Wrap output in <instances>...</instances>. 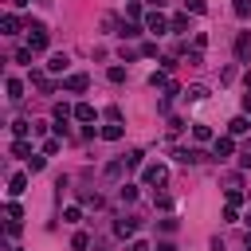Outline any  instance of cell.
Segmentation results:
<instances>
[{
	"label": "cell",
	"mask_w": 251,
	"mask_h": 251,
	"mask_svg": "<svg viewBox=\"0 0 251 251\" xmlns=\"http://www.w3.org/2000/svg\"><path fill=\"white\" fill-rule=\"evenodd\" d=\"M47 43H51V35H47V24H27V47L31 51H47Z\"/></svg>",
	"instance_id": "obj_1"
},
{
	"label": "cell",
	"mask_w": 251,
	"mask_h": 251,
	"mask_svg": "<svg viewBox=\"0 0 251 251\" xmlns=\"http://www.w3.org/2000/svg\"><path fill=\"white\" fill-rule=\"evenodd\" d=\"M145 31H153V35H169V31H173V24H169V20L153 8V12L145 16Z\"/></svg>",
	"instance_id": "obj_2"
},
{
	"label": "cell",
	"mask_w": 251,
	"mask_h": 251,
	"mask_svg": "<svg viewBox=\"0 0 251 251\" xmlns=\"http://www.w3.org/2000/svg\"><path fill=\"white\" fill-rule=\"evenodd\" d=\"M86 86H90V75H82V71H75V75L63 78V90H71V94H82Z\"/></svg>",
	"instance_id": "obj_3"
},
{
	"label": "cell",
	"mask_w": 251,
	"mask_h": 251,
	"mask_svg": "<svg viewBox=\"0 0 251 251\" xmlns=\"http://www.w3.org/2000/svg\"><path fill=\"white\" fill-rule=\"evenodd\" d=\"M165 176H169V169H165V165H145V173H141V180H145V184H165Z\"/></svg>",
	"instance_id": "obj_4"
},
{
	"label": "cell",
	"mask_w": 251,
	"mask_h": 251,
	"mask_svg": "<svg viewBox=\"0 0 251 251\" xmlns=\"http://www.w3.org/2000/svg\"><path fill=\"white\" fill-rule=\"evenodd\" d=\"M67 67H71V59H67V51H55V55L47 59V71H51V75H63Z\"/></svg>",
	"instance_id": "obj_5"
},
{
	"label": "cell",
	"mask_w": 251,
	"mask_h": 251,
	"mask_svg": "<svg viewBox=\"0 0 251 251\" xmlns=\"http://www.w3.org/2000/svg\"><path fill=\"white\" fill-rule=\"evenodd\" d=\"M212 153H216V157H231V153H235L231 133H227V137H216V141H212Z\"/></svg>",
	"instance_id": "obj_6"
},
{
	"label": "cell",
	"mask_w": 251,
	"mask_h": 251,
	"mask_svg": "<svg viewBox=\"0 0 251 251\" xmlns=\"http://www.w3.org/2000/svg\"><path fill=\"white\" fill-rule=\"evenodd\" d=\"M133 231H137V220H133V216H126V220L114 224V235H122V239H129Z\"/></svg>",
	"instance_id": "obj_7"
},
{
	"label": "cell",
	"mask_w": 251,
	"mask_h": 251,
	"mask_svg": "<svg viewBox=\"0 0 251 251\" xmlns=\"http://www.w3.org/2000/svg\"><path fill=\"white\" fill-rule=\"evenodd\" d=\"M251 55V31H239L235 35V59H247Z\"/></svg>",
	"instance_id": "obj_8"
},
{
	"label": "cell",
	"mask_w": 251,
	"mask_h": 251,
	"mask_svg": "<svg viewBox=\"0 0 251 251\" xmlns=\"http://www.w3.org/2000/svg\"><path fill=\"white\" fill-rule=\"evenodd\" d=\"M20 192H27V173H16L8 180V196H20Z\"/></svg>",
	"instance_id": "obj_9"
},
{
	"label": "cell",
	"mask_w": 251,
	"mask_h": 251,
	"mask_svg": "<svg viewBox=\"0 0 251 251\" xmlns=\"http://www.w3.org/2000/svg\"><path fill=\"white\" fill-rule=\"evenodd\" d=\"M0 27H4V35H20V20H16V12H4Z\"/></svg>",
	"instance_id": "obj_10"
},
{
	"label": "cell",
	"mask_w": 251,
	"mask_h": 251,
	"mask_svg": "<svg viewBox=\"0 0 251 251\" xmlns=\"http://www.w3.org/2000/svg\"><path fill=\"white\" fill-rule=\"evenodd\" d=\"M247 129H251V122H247V118H243V114H239V118H231V122H227V133H231V137H239V133H247Z\"/></svg>",
	"instance_id": "obj_11"
},
{
	"label": "cell",
	"mask_w": 251,
	"mask_h": 251,
	"mask_svg": "<svg viewBox=\"0 0 251 251\" xmlns=\"http://www.w3.org/2000/svg\"><path fill=\"white\" fill-rule=\"evenodd\" d=\"M176 161L180 165H196V161H204V153L200 149H176Z\"/></svg>",
	"instance_id": "obj_12"
},
{
	"label": "cell",
	"mask_w": 251,
	"mask_h": 251,
	"mask_svg": "<svg viewBox=\"0 0 251 251\" xmlns=\"http://www.w3.org/2000/svg\"><path fill=\"white\" fill-rule=\"evenodd\" d=\"M4 86H8V102H20V98H24V82H20V78H8Z\"/></svg>",
	"instance_id": "obj_13"
},
{
	"label": "cell",
	"mask_w": 251,
	"mask_h": 251,
	"mask_svg": "<svg viewBox=\"0 0 251 251\" xmlns=\"http://www.w3.org/2000/svg\"><path fill=\"white\" fill-rule=\"evenodd\" d=\"M126 169H129V165H126V157H122V161H110V165H106V180H118Z\"/></svg>",
	"instance_id": "obj_14"
},
{
	"label": "cell",
	"mask_w": 251,
	"mask_h": 251,
	"mask_svg": "<svg viewBox=\"0 0 251 251\" xmlns=\"http://www.w3.org/2000/svg\"><path fill=\"white\" fill-rule=\"evenodd\" d=\"M184 98H188V102H204V98H208V86H200V82H196V86H188V90H184Z\"/></svg>",
	"instance_id": "obj_15"
},
{
	"label": "cell",
	"mask_w": 251,
	"mask_h": 251,
	"mask_svg": "<svg viewBox=\"0 0 251 251\" xmlns=\"http://www.w3.org/2000/svg\"><path fill=\"white\" fill-rule=\"evenodd\" d=\"M75 118H78V122H94V106H90V102H78V106H75Z\"/></svg>",
	"instance_id": "obj_16"
},
{
	"label": "cell",
	"mask_w": 251,
	"mask_h": 251,
	"mask_svg": "<svg viewBox=\"0 0 251 251\" xmlns=\"http://www.w3.org/2000/svg\"><path fill=\"white\" fill-rule=\"evenodd\" d=\"M122 133H126V129H122V122H110V126H102V137H106V141H118Z\"/></svg>",
	"instance_id": "obj_17"
},
{
	"label": "cell",
	"mask_w": 251,
	"mask_h": 251,
	"mask_svg": "<svg viewBox=\"0 0 251 251\" xmlns=\"http://www.w3.org/2000/svg\"><path fill=\"white\" fill-rule=\"evenodd\" d=\"M149 86H153V90H157V86L165 90V86H169V71H153V75H149Z\"/></svg>",
	"instance_id": "obj_18"
},
{
	"label": "cell",
	"mask_w": 251,
	"mask_h": 251,
	"mask_svg": "<svg viewBox=\"0 0 251 251\" xmlns=\"http://www.w3.org/2000/svg\"><path fill=\"white\" fill-rule=\"evenodd\" d=\"M43 165H47V153H31V157H27V169H31V173H43Z\"/></svg>",
	"instance_id": "obj_19"
},
{
	"label": "cell",
	"mask_w": 251,
	"mask_h": 251,
	"mask_svg": "<svg viewBox=\"0 0 251 251\" xmlns=\"http://www.w3.org/2000/svg\"><path fill=\"white\" fill-rule=\"evenodd\" d=\"M231 12H235L239 20H251V0H235V4H231Z\"/></svg>",
	"instance_id": "obj_20"
},
{
	"label": "cell",
	"mask_w": 251,
	"mask_h": 251,
	"mask_svg": "<svg viewBox=\"0 0 251 251\" xmlns=\"http://www.w3.org/2000/svg\"><path fill=\"white\" fill-rule=\"evenodd\" d=\"M12 153H16V157H31V145H27L24 137H16V141H12Z\"/></svg>",
	"instance_id": "obj_21"
},
{
	"label": "cell",
	"mask_w": 251,
	"mask_h": 251,
	"mask_svg": "<svg viewBox=\"0 0 251 251\" xmlns=\"http://www.w3.org/2000/svg\"><path fill=\"white\" fill-rule=\"evenodd\" d=\"M118 196H122V204H133V200H137V184H122Z\"/></svg>",
	"instance_id": "obj_22"
},
{
	"label": "cell",
	"mask_w": 251,
	"mask_h": 251,
	"mask_svg": "<svg viewBox=\"0 0 251 251\" xmlns=\"http://www.w3.org/2000/svg\"><path fill=\"white\" fill-rule=\"evenodd\" d=\"M71 247H75V251H86V247H90V235H86V231H75Z\"/></svg>",
	"instance_id": "obj_23"
},
{
	"label": "cell",
	"mask_w": 251,
	"mask_h": 251,
	"mask_svg": "<svg viewBox=\"0 0 251 251\" xmlns=\"http://www.w3.org/2000/svg\"><path fill=\"white\" fill-rule=\"evenodd\" d=\"M118 35H122V39H133V35H141V27H137V24H129V20H126V24H122V31H118Z\"/></svg>",
	"instance_id": "obj_24"
},
{
	"label": "cell",
	"mask_w": 251,
	"mask_h": 251,
	"mask_svg": "<svg viewBox=\"0 0 251 251\" xmlns=\"http://www.w3.org/2000/svg\"><path fill=\"white\" fill-rule=\"evenodd\" d=\"M71 114H75V110H71V106H67V102H55V122H67V118H71Z\"/></svg>",
	"instance_id": "obj_25"
},
{
	"label": "cell",
	"mask_w": 251,
	"mask_h": 251,
	"mask_svg": "<svg viewBox=\"0 0 251 251\" xmlns=\"http://www.w3.org/2000/svg\"><path fill=\"white\" fill-rule=\"evenodd\" d=\"M12 133H16V137H27V133H31V122H24V118L12 122Z\"/></svg>",
	"instance_id": "obj_26"
},
{
	"label": "cell",
	"mask_w": 251,
	"mask_h": 251,
	"mask_svg": "<svg viewBox=\"0 0 251 251\" xmlns=\"http://www.w3.org/2000/svg\"><path fill=\"white\" fill-rule=\"evenodd\" d=\"M192 137H196V141H216V137H212V129H208V126H192Z\"/></svg>",
	"instance_id": "obj_27"
},
{
	"label": "cell",
	"mask_w": 251,
	"mask_h": 251,
	"mask_svg": "<svg viewBox=\"0 0 251 251\" xmlns=\"http://www.w3.org/2000/svg\"><path fill=\"white\" fill-rule=\"evenodd\" d=\"M184 8H188L192 16H204V12H208V4H204V0H184Z\"/></svg>",
	"instance_id": "obj_28"
},
{
	"label": "cell",
	"mask_w": 251,
	"mask_h": 251,
	"mask_svg": "<svg viewBox=\"0 0 251 251\" xmlns=\"http://www.w3.org/2000/svg\"><path fill=\"white\" fill-rule=\"evenodd\" d=\"M59 145H63V137H47V141H43V153L51 157V153H59Z\"/></svg>",
	"instance_id": "obj_29"
},
{
	"label": "cell",
	"mask_w": 251,
	"mask_h": 251,
	"mask_svg": "<svg viewBox=\"0 0 251 251\" xmlns=\"http://www.w3.org/2000/svg\"><path fill=\"white\" fill-rule=\"evenodd\" d=\"M169 24H173V31H188V16H173Z\"/></svg>",
	"instance_id": "obj_30"
},
{
	"label": "cell",
	"mask_w": 251,
	"mask_h": 251,
	"mask_svg": "<svg viewBox=\"0 0 251 251\" xmlns=\"http://www.w3.org/2000/svg\"><path fill=\"white\" fill-rule=\"evenodd\" d=\"M106 78H110V82H126V67H110Z\"/></svg>",
	"instance_id": "obj_31"
},
{
	"label": "cell",
	"mask_w": 251,
	"mask_h": 251,
	"mask_svg": "<svg viewBox=\"0 0 251 251\" xmlns=\"http://www.w3.org/2000/svg\"><path fill=\"white\" fill-rule=\"evenodd\" d=\"M126 165L137 169V165H141V149H129V153H126Z\"/></svg>",
	"instance_id": "obj_32"
},
{
	"label": "cell",
	"mask_w": 251,
	"mask_h": 251,
	"mask_svg": "<svg viewBox=\"0 0 251 251\" xmlns=\"http://www.w3.org/2000/svg\"><path fill=\"white\" fill-rule=\"evenodd\" d=\"M4 212H8V216H12V220H24V208H20V204H16V200H8V208H4Z\"/></svg>",
	"instance_id": "obj_33"
},
{
	"label": "cell",
	"mask_w": 251,
	"mask_h": 251,
	"mask_svg": "<svg viewBox=\"0 0 251 251\" xmlns=\"http://www.w3.org/2000/svg\"><path fill=\"white\" fill-rule=\"evenodd\" d=\"M63 220H67V224H78L82 212H78V208H63Z\"/></svg>",
	"instance_id": "obj_34"
},
{
	"label": "cell",
	"mask_w": 251,
	"mask_h": 251,
	"mask_svg": "<svg viewBox=\"0 0 251 251\" xmlns=\"http://www.w3.org/2000/svg\"><path fill=\"white\" fill-rule=\"evenodd\" d=\"M204 47H208V35H204V31H196V39H192V51H204Z\"/></svg>",
	"instance_id": "obj_35"
},
{
	"label": "cell",
	"mask_w": 251,
	"mask_h": 251,
	"mask_svg": "<svg viewBox=\"0 0 251 251\" xmlns=\"http://www.w3.org/2000/svg\"><path fill=\"white\" fill-rule=\"evenodd\" d=\"M224 220H227V224H235V220H239V208H235V204H227V208H224Z\"/></svg>",
	"instance_id": "obj_36"
},
{
	"label": "cell",
	"mask_w": 251,
	"mask_h": 251,
	"mask_svg": "<svg viewBox=\"0 0 251 251\" xmlns=\"http://www.w3.org/2000/svg\"><path fill=\"white\" fill-rule=\"evenodd\" d=\"M16 63H31V47H20L16 51Z\"/></svg>",
	"instance_id": "obj_37"
},
{
	"label": "cell",
	"mask_w": 251,
	"mask_h": 251,
	"mask_svg": "<svg viewBox=\"0 0 251 251\" xmlns=\"http://www.w3.org/2000/svg\"><path fill=\"white\" fill-rule=\"evenodd\" d=\"M227 204H235V208H239V204H243V192H239V188H231V192H227Z\"/></svg>",
	"instance_id": "obj_38"
},
{
	"label": "cell",
	"mask_w": 251,
	"mask_h": 251,
	"mask_svg": "<svg viewBox=\"0 0 251 251\" xmlns=\"http://www.w3.org/2000/svg\"><path fill=\"white\" fill-rule=\"evenodd\" d=\"M129 251H149V243H145V239H133V243H129Z\"/></svg>",
	"instance_id": "obj_39"
},
{
	"label": "cell",
	"mask_w": 251,
	"mask_h": 251,
	"mask_svg": "<svg viewBox=\"0 0 251 251\" xmlns=\"http://www.w3.org/2000/svg\"><path fill=\"white\" fill-rule=\"evenodd\" d=\"M157 251H176V243H157Z\"/></svg>",
	"instance_id": "obj_40"
},
{
	"label": "cell",
	"mask_w": 251,
	"mask_h": 251,
	"mask_svg": "<svg viewBox=\"0 0 251 251\" xmlns=\"http://www.w3.org/2000/svg\"><path fill=\"white\" fill-rule=\"evenodd\" d=\"M24 4H31V0H12V8H24Z\"/></svg>",
	"instance_id": "obj_41"
},
{
	"label": "cell",
	"mask_w": 251,
	"mask_h": 251,
	"mask_svg": "<svg viewBox=\"0 0 251 251\" xmlns=\"http://www.w3.org/2000/svg\"><path fill=\"white\" fill-rule=\"evenodd\" d=\"M149 4H153V8H161V4H165V0H149Z\"/></svg>",
	"instance_id": "obj_42"
},
{
	"label": "cell",
	"mask_w": 251,
	"mask_h": 251,
	"mask_svg": "<svg viewBox=\"0 0 251 251\" xmlns=\"http://www.w3.org/2000/svg\"><path fill=\"white\" fill-rule=\"evenodd\" d=\"M243 224H247V227H251V212H247V216H243Z\"/></svg>",
	"instance_id": "obj_43"
},
{
	"label": "cell",
	"mask_w": 251,
	"mask_h": 251,
	"mask_svg": "<svg viewBox=\"0 0 251 251\" xmlns=\"http://www.w3.org/2000/svg\"><path fill=\"white\" fill-rule=\"evenodd\" d=\"M35 4H47V0H35Z\"/></svg>",
	"instance_id": "obj_44"
},
{
	"label": "cell",
	"mask_w": 251,
	"mask_h": 251,
	"mask_svg": "<svg viewBox=\"0 0 251 251\" xmlns=\"http://www.w3.org/2000/svg\"><path fill=\"white\" fill-rule=\"evenodd\" d=\"M247 247H251V235H247Z\"/></svg>",
	"instance_id": "obj_45"
},
{
	"label": "cell",
	"mask_w": 251,
	"mask_h": 251,
	"mask_svg": "<svg viewBox=\"0 0 251 251\" xmlns=\"http://www.w3.org/2000/svg\"><path fill=\"white\" fill-rule=\"evenodd\" d=\"M4 251H16V247H4Z\"/></svg>",
	"instance_id": "obj_46"
}]
</instances>
